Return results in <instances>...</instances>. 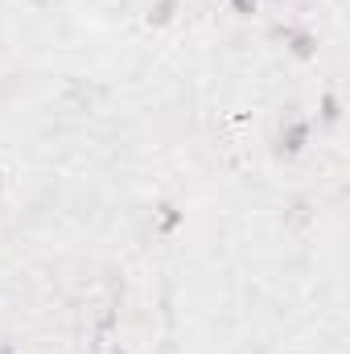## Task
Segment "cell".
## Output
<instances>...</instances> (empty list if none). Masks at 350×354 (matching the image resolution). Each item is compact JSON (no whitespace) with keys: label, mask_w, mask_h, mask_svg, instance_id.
I'll list each match as a JSON object with an SVG mask.
<instances>
[{"label":"cell","mask_w":350,"mask_h":354,"mask_svg":"<svg viewBox=\"0 0 350 354\" xmlns=\"http://www.w3.org/2000/svg\"><path fill=\"white\" fill-rule=\"evenodd\" d=\"M111 354H128V351H111Z\"/></svg>","instance_id":"7"},{"label":"cell","mask_w":350,"mask_h":354,"mask_svg":"<svg viewBox=\"0 0 350 354\" xmlns=\"http://www.w3.org/2000/svg\"><path fill=\"white\" fill-rule=\"evenodd\" d=\"M177 218H181V214H177L174 206H161V227H165V231H169V227H177Z\"/></svg>","instance_id":"4"},{"label":"cell","mask_w":350,"mask_h":354,"mask_svg":"<svg viewBox=\"0 0 350 354\" xmlns=\"http://www.w3.org/2000/svg\"><path fill=\"white\" fill-rule=\"evenodd\" d=\"M322 120H326V124H334V120H338V99H334V95H326V99H322Z\"/></svg>","instance_id":"3"},{"label":"cell","mask_w":350,"mask_h":354,"mask_svg":"<svg viewBox=\"0 0 350 354\" xmlns=\"http://www.w3.org/2000/svg\"><path fill=\"white\" fill-rule=\"evenodd\" d=\"M0 354H17V351H12V346H8V342H4V346H0Z\"/></svg>","instance_id":"6"},{"label":"cell","mask_w":350,"mask_h":354,"mask_svg":"<svg viewBox=\"0 0 350 354\" xmlns=\"http://www.w3.org/2000/svg\"><path fill=\"white\" fill-rule=\"evenodd\" d=\"M305 140H309V124L305 120H288L284 128H280V153H301L305 149Z\"/></svg>","instance_id":"1"},{"label":"cell","mask_w":350,"mask_h":354,"mask_svg":"<svg viewBox=\"0 0 350 354\" xmlns=\"http://www.w3.org/2000/svg\"><path fill=\"white\" fill-rule=\"evenodd\" d=\"M231 4H235V12H243V17L256 12V0H231Z\"/></svg>","instance_id":"5"},{"label":"cell","mask_w":350,"mask_h":354,"mask_svg":"<svg viewBox=\"0 0 350 354\" xmlns=\"http://www.w3.org/2000/svg\"><path fill=\"white\" fill-rule=\"evenodd\" d=\"M288 41H293V54H297V58H309V54H313V37L301 33V29H288Z\"/></svg>","instance_id":"2"}]
</instances>
